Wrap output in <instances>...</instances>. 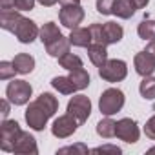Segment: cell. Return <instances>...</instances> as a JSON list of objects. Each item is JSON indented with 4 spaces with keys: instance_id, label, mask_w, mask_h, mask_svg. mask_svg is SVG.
I'll list each match as a JSON object with an SVG mask.
<instances>
[{
    "instance_id": "6da1fadb",
    "label": "cell",
    "mask_w": 155,
    "mask_h": 155,
    "mask_svg": "<svg viewBox=\"0 0 155 155\" xmlns=\"http://www.w3.org/2000/svg\"><path fill=\"white\" fill-rule=\"evenodd\" d=\"M58 110V99L53 93H40L37 101L29 102L26 110V122L31 130L42 131L48 124V120L57 113Z\"/></svg>"
},
{
    "instance_id": "7a4b0ae2",
    "label": "cell",
    "mask_w": 155,
    "mask_h": 155,
    "mask_svg": "<svg viewBox=\"0 0 155 155\" xmlns=\"http://www.w3.org/2000/svg\"><path fill=\"white\" fill-rule=\"evenodd\" d=\"M124 106V93L119 88H108L99 99V110L102 115H115Z\"/></svg>"
},
{
    "instance_id": "3957f363",
    "label": "cell",
    "mask_w": 155,
    "mask_h": 155,
    "mask_svg": "<svg viewBox=\"0 0 155 155\" xmlns=\"http://www.w3.org/2000/svg\"><path fill=\"white\" fill-rule=\"evenodd\" d=\"M99 75L106 82H120L128 75V66L120 58H111V60H106V64L99 68Z\"/></svg>"
},
{
    "instance_id": "277c9868",
    "label": "cell",
    "mask_w": 155,
    "mask_h": 155,
    "mask_svg": "<svg viewBox=\"0 0 155 155\" xmlns=\"http://www.w3.org/2000/svg\"><path fill=\"white\" fill-rule=\"evenodd\" d=\"M31 93H33V88H31V84L26 82V81H17V79H15V81L9 82L8 88H6V97H8V101H9L11 104H15V106H24V104H28Z\"/></svg>"
},
{
    "instance_id": "5b68a950",
    "label": "cell",
    "mask_w": 155,
    "mask_h": 155,
    "mask_svg": "<svg viewBox=\"0 0 155 155\" xmlns=\"http://www.w3.org/2000/svg\"><path fill=\"white\" fill-rule=\"evenodd\" d=\"M9 33H13V35L18 38V42H22V44H31V42L40 35V29L37 28V24H35L33 20H29V18H26V17L20 15Z\"/></svg>"
},
{
    "instance_id": "8992f818",
    "label": "cell",
    "mask_w": 155,
    "mask_h": 155,
    "mask_svg": "<svg viewBox=\"0 0 155 155\" xmlns=\"http://www.w3.org/2000/svg\"><path fill=\"white\" fill-rule=\"evenodd\" d=\"M20 133L22 130L17 120H8V119L2 120V126H0V148H2V151L13 153V146Z\"/></svg>"
},
{
    "instance_id": "52a82bcc",
    "label": "cell",
    "mask_w": 155,
    "mask_h": 155,
    "mask_svg": "<svg viewBox=\"0 0 155 155\" xmlns=\"http://www.w3.org/2000/svg\"><path fill=\"white\" fill-rule=\"evenodd\" d=\"M68 113L79 120V124H84L91 115V101L86 95H73L68 102Z\"/></svg>"
},
{
    "instance_id": "ba28073f",
    "label": "cell",
    "mask_w": 155,
    "mask_h": 155,
    "mask_svg": "<svg viewBox=\"0 0 155 155\" xmlns=\"http://www.w3.org/2000/svg\"><path fill=\"white\" fill-rule=\"evenodd\" d=\"M58 20L64 28H79V24L84 20V8L81 4H71V6H62L58 13Z\"/></svg>"
},
{
    "instance_id": "9c48e42d",
    "label": "cell",
    "mask_w": 155,
    "mask_h": 155,
    "mask_svg": "<svg viewBox=\"0 0 155 155\" xmlns=\"http://www.w3.org/2000/svg\"><path fill=\"white\" fill-rule=\"evenodd\" d=\"M79 120H77L73 115L66 113V115H60L58 119H55L53 126H51V133L57 137V139H68L69 135H73L79 128Z\"/></svg>"
},
{
    "instance_id": "30bf717a",
    "label": "cell",
    "mask_w": 155,
    "mask_h": 155,
    "mask_svg": "<svg viewBox=\"0 0 155 155\" xmlns=\"http://www.w3.org/2000/svg\"><path fill=\"white\" fill-rule=\"evenodd\" d=\"M115 135H117L120 140H124V142H128V144H133V142L139 140L140 131H139V126H137V122H135L133 119H120V120H117Z\"/></svg>"
},
{
    "instance_id": "8fae6325",
    "label": "cell",
    "mask_w": 155,
    "mask_h": 155,
    "mask_svg": "<svg viewBox=\"0 0 155 155\" xmlns=\"http://www.w3.org/2000/svg\"><path fill=\"white\" fill-rule=\"evenodd\" d=\"M13 153H31V155H37L38 153V146H37V140L31 133L28 131H22L13 146Z\"/></svg>"
},
{
    "instance_id": "7c38bea8",
    "label": "cell",
    "mask_w": 155,
    "mask_h": 155,
    "mask_svg": "<svg viewBox=\"0 0 155 155\" xmlns=\"http://www.w3.org/2000/svg\"><path fill=\"white\" fill-rule=\"evenodd\" d=\"M133 66H135V71L140 75V77H150L153 71H155V60L150 53L146 51H140L135 55L133 58Z\"/></svg>"
},
{
    "instance_id": "4fadbf2b",
    "label": "cell",
    "mask_w": 155,
    "mask_h": 155,
    "mask_svg": "<svg viewBox=\"0 0 155 155\" xmlns=\"http://www.w3.org/2000/svg\"><path fill=\"white\" fill-rule=\"evenodd\" d=\"M102 33H104V46H110V44H117L122 40L124 29L117 22H106L102 24Z\"/></svg>"
},
{
    "instance_id": "5bb4252c",
    "label": "cell",
    "mask_w": 155,
    "mask_h": 155,
    "mask_svg": "<svg viewBox=\"0 0 155 155\" xmlns=\"http://www.w3.org/2000/svg\"><path fill=\"white\" fill-rule=\"evenodd\" d=\"M69 42L77 48H88L93 42L90 28H73L69 33Z\"/></svg>"
},
{
    "instance_id": "9a60e30c",
    "label": "cell",
    "mask_w": 155,
    "mask_h": 155,
    "mask_svg": "<svg viewBox=\"0 0 155 155\" xmlns=\"http://www.w3.org/2000/svg\"><path fill=\"white\" fill-rule=\"evenodd\" d=\"M69 46H71L69 37L66 38L64 35H60L57 40H53L51 44L46 46V51H48V55H51V57H55V58H60L62 55L69 53Z\"/></svg>"
},
{
    "instance_id": "2e32d148",
    "label": "cell",
    "mask_w": 155,
    "mask_h": 155,
    "mask_svg": "<svg viewBox=\"0 0 155 155\" xmlns=\"http://www.w3.org/2000/svg\"><path fill=\"white\" fill-rule=\"evenodd\" d=\"M88 57L91 60L93 66L101 68L102 64H106L108 60V51H106V46L104 44H97V42H91L88 46Z\"/></svg>"
},
{
    "instance_id": "e0dca14e",
    "label": "cell",
    "mask_w": 155,
    "mask_h": 155,
    "mask_svg": "<svg viewBox=\"0 0 155 155\" xmlns=\"http://www.w3.org/2000/svg\"><path fill=\"white\" fill-rule=\"evenodd\" d=\"M13 66H15L17 73L28 75V73H31L35 69V58L31 55H28V53H18L13 58Z\"/></svg>"
},
{
    "instance_id": "ac0fdd59",
    "label": "cell",
    "mask_w": 155,
    "mask_h": 155,
    "mask_svg": "<svg viewBox=\"0 0 155 155\" xmlns=\"http://www.w3.org/2000/svg\"><path fill=\"white\" fill-rule=\"evenodd\" d=\"M137 11V6L133 0H115L113 6V15H117L119 18H131Z\"/></svg>"
},
{
    "instance_id": "d6986e66",
    "label": "cell",
    "mask_w": 155,
    "mask_h": 155,
    "mask_svg": "<svg viewBox=\"0 0 155 155\" xmlns=\"http://www.w3.org/2000/svg\"><path fill=\"white\" fill-rule=\"evenodd\" d=\"M62 33H60V29H58V26L55 24V22H46L42 28H40V40H42V44L44 46H48V44H51L53 40H57L58 37H60Z\"/></svg>"
},
{
    "instance_id": "ffe728a7",
    "label": "cell",
    "mask_w": 155,
    "mask_h": 155,
    "mask_svg": "<svg viewBox=\"0 0 155 155\" xmlns=\"http://www.w3.org/2000/svg\"><path fill=\"white\" fill-rule=\"evenodd\" d=\"M51 86L62 95H71V93L77 91V86L73 84V81L69 79V77H55V79L51 81Z\"/></svg>"
},
{
    "instance_id": "44dd1931",
    "label": "cell",
    "mask_w": 155,
    "mask_h": 155,
    "mask_svg": "<svg viewBox=\"0 0 155 155\" xmlns=\"http://www.w3.org/2000/svg\"><path fill=\"white\" fill-rule=\"evenodd\" d=\"M115 130H117V122L113 119H110V115H106V119H102V120L97 122V133L102 139L115 137Z\"/></svg>"
},
{
    "instance_id": "7402d4cb",
    "label": "cell",
    "mask_w": 155,
    "mask_h": 155,
    "mask_svg": "<svg viewBox=\"0 0 155 155\" xmlns=\"http://www.w3.org/2000/svg\"><path fill=\"white\" fill-rule=\"evenodd\" d=\"M69 79L73 81V84L77 86V90H86L90 86V73L84 68L69 71Z\"/></svg>"
},
{
    "instance_id": "603a6c76",
    "label": "cell",
    "mask_w": 155,
    "mask_h": 155,
    "mask_svg": "<svg viewBox=\"0 0 155 155\" xmlns=\"http://www.w3.org/2000/svg\"><path fill=\"white\" fill-rule=\"evenodd\" d=\"M137 33L142 40H155V20H142L137 28Z\"/></svg>"
},
{
    "instance_id": "cb8c5ba5",
    "label": "cell",
    "mask_w": 155,
    "mask_h": 155,
    "mask_svg": "<svg viewBox=\"0 0 155 155\" xmlns=\"http://www.w3.org/2000/svg\"><path fill=\"white\" fill-rule=\"evenodd\" d=\"M58 64H60V68H64V69H68V71H73V69L82 68V60H81V57H77V55H73V53H66V55H62V57L58 58Z\"/></svg>"
},
{
    "instance_id": "d4e9b609",
    "label": "cell",
    "mask_w": 155,
    "mask_h": 155,
    "mask_svg": "<svg viewBox=\"0 0 155 155\" xmlns=\"http://www.w3.org/2000/svg\"><path fill=\"white\" fill-rule=\"evenodd\" d=\"M139 91H140V95L144 97V99H148V101H153L155 99V77H144L142 79V82H140V86H139Z\"/></svg>"
},
{
    "instance_id": "484cf974",
    "label": "cell",
    "mask_w": 155,
    "mask_h": 155,
    "mask_svg": "<svg viewBox=\"0 0 155 155\" xmlns=\"http://www.w3.org/2000/svg\"><path fill=\"white\" fill-rule=\"evenodd\" d=\"M15 73H17V69H15V66H13V60H11V62H8V60H2V62H0V81L11 79V77H15Z\"/></svg>"
},
{
    "instance_id": "4316f807",
    "label": "cell",
    "mask_w": 155,
    "mask_h": 155,
    "mask_svg": "<svg viewBox=\"0 0 155 155\" xmlns=\"http://www.w3.org/2000/svg\"><path fill=\"white\" fill-rule=\"evenodd\" d=\"M115 0H97V11L101 15H113Z\"/></svg>"
},
{
    "instance_id": "83f0119b",
    "label": "cell",
    "mask_w": 155,
    "mask_h": 155,
    "mask_svg": "<svg viewBox=\"0 0 155 155\" xmlns=\"http://www.w3.org/2000/svg\"><path fill=\"white\" fill-rule=\"evenodd\" d=\"M90 150H88V146H84V144H75V146H66V148H60L57 153H81V155H86Z\"/></svg>"
},
{
    "instance_id": "f1b7e54d",
    "label": "cell",
    "mask_w": 155,
    "mask_h": 155,
    "mask_svg": "<svg viewBox=\"0 0 155 155\" xmlns=\"http://www.w3.org/2000/svg\"><path fill=\"white\" fill-rule=\"evenodd\" d=\"M90 31H91L93 42H97V44H104V33H102V24H91V26H90Z\"/></svg>"
},
{
    "instance_id": "f546056e",
    "label": "cell",
    "mask_w": 155,
    "mask_h": 155,
    "mask_svg": "<svg viewBox=\"0 0 155 155\" xmlns=\"http://www.w3.org/2000/svg\"><path fill=\"white\" fill-rule=\"evenodd\" d=\"M35 2L37 0H15L13 9H17V11H31L35 8Z\"/></svg>"
},
{
    "instance_id": "4dcf8cb0",
    "label": "cell",
    "mask_w": 155,
    "mask_h": 155,
    "mask_svg": "<svg viewBox=\"0 0 155 155\" xmlns=\"http://www.w3.org/2000/svg\"><path fill=\"white\" fill-rule=\"evenodd\" d=\"M144 133H146V137H148V139L155 140V115L146 122V126H144Z\"/></svg>"
},
{
    "instance_id": "1f68e13d",
    "label": "cell",
    "mask_w": 155,
    "mask_h": 155,
    "mask_svg": "<svg viewBox=\"0 0 155 155\" xmlns=\"http://www.w3.org/2000/svg\"><path fill=\"white\" fill-rule=\"evenodd\" d=\"M91 151H93V153H101V151H113V153H120V148H117V146H99V148H93Z\"/></svg>"
},
{
    "instance_id": "d6a6232c",
    "label": "cell",
    "mask_w": 155,
    "mask_h": 155,
    "mask_svg": "<svg viewBox=\"0 0 155 155\" xmlns=\"http://www.w3.org/2000/svg\"><path fill=\"white\" fill-rule=\"evenodd\" d=\"M0 106H2V111H0V113H2V119L6 120V119H8V115H9V102L4 99L2 102H0Z\"/></svg>"
},
{
    "instance_id": "836d02e7",
    "label": "cell",
    "mask_w": 155,
    "mask_h": 155,
    "mask_svg": "<svg viewBox=\"0 0 155 155\" xmlns=\"http://www.w3.org/2000/svg\"><path fill=\"white\" fill-rule=\"evenodd\" d=\"M15 0H0V8L2 9H13Z\"/></svg>"
},
{
    "instance_id": "e575fe53",
    "label": "cell",
    "mask_w": 155,
    "mask_h": 155,
    "mask_svg": "<svg viewBox=\"0 0 155 155\" xmlns=\"http://www.w3.org/2000/svg\"><path fill=\"white\" fill-rule=\"evenodd\" d=\"M146 53H150L151 57H153V60H155V40H150V44L146 46V49H144Z\"/></svg>"
},
{
    "instance_id": "d590c367",
    "label": "cell",
    "mask_w": 155,
    "mask_h": 155,
    "mask_svg": "<svg viewBox=\"0 0 155 155\" xmlns=\"http://www.w3.org/2000/svg\"><path fill=\"white\" fill-rule=\"evenodd\" d=\"M37 2L40 4V6H44V8H51V6H55L58 0H37Z\"/></svg>"
},
{
    "instance_id": "8d00e7d4",
    "label": "cell",
    "mask_w": 155,
    "mask_h": 155,
    "mask_svg": "<svg viewBox=\"0 0 155 155\" xmlns=\"http://www.w3.org/2000/svg\"><path fill=\"white\" fill-rule=\"evenodd\" d=\"M133 2H135L137 9H142V8H146V6H148V2H150V0H133Z\"/></svg>"
},
{
    "instance_id": "74e56055",
    "label": "cell",
    "mask_w": 155,
    "mask_h": 155,
    "mask_svg": "<svg viewBox=\"0 0 155 155\" xmlns=\"http://www.w3.org/2000/svg\"><path fill=\"white\" fill-rule=\"evenodd\" d=\"M60 6H71V4H81L79 0H58Z\"/></svg>"
},
{
    "instance_id": "f35d334b",
    "label": "cell",
    "mask_w": 155,
    "mask_h": 155,
    "mask_svg": "<svg viewBox=\"0 0 155 155\" xmlns=\"http://www.w3.org/2000/svg\"><path fill=\"white\" fill-rule=\"evenodd\" d=\"M148 151H150V153H155V148H150Z\"/></svg>"
}]
</instances>
